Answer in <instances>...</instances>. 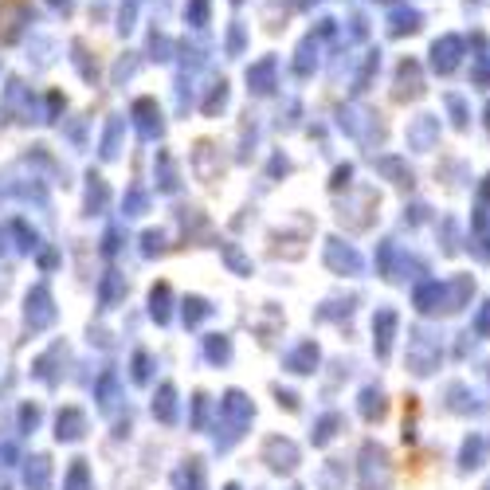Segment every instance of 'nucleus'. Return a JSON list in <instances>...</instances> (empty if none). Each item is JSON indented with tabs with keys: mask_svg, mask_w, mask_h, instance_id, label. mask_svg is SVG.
<instances>
[{
	"mask_svg": "<svg viewBox=\"0 0 490 490\" xmlns=\"http://www.w3.org/2000/svg\"><path fill=\"white\" fill-rule=\"evenodd\" d=\"M412 134H416V141H420V146H428V141H432V134H435V118H420Z\"/></svg>",
	"mask_w": 490,
	"mask_h": 490,
	"instance_id": "nucleus-4",
	"label": "nucleus"
},
{
	"mask_svg": "<svg viewBox=\"0 0 490 490\" xmlns=\"http://www.w3.org/2000/svg\"><path fill=\"white\" fill-rule=\"evenodd\" d=\"M475 83H478V86H490V56H478V63H475Z\"/></svg>",
	"mask_w": 490,
	"mask_h": 490,
	"instance_id": "nucleus-5",
	"label": "nucleus"
},
{
	"mask_svg": "<svg viewBox=\"0 0 490 490\" xmlns=\"http://www.w3.org/2000/svg\"><path fill=\"white\" fill-rule=\"evenodd\" d=\"M486 118H490V106H486Z\"/></svg>",
	"mask_w": 490,
	"mask_h": 490,
	"instance_id": "nucleus-6",
	"label": "nucleus"
},
{
	"mask_svg": "<svg viewBox=\"0 0 490 490\" xmlns=\"http://www.w3.org/2000/svg\"><path fill=\"white\" fill-rule=\"evenodd\" d=\"M396 94H400V98H416V94H420V63H416V59H405V63H400Z\"/></svg>",
	"mask_w": 490,
	"mask_h": 490,
	"instance_id": "nucleus-2",
	"label": "nucleus"
},
{
	"mask_svg": "<svg viewBox=\"0 0 490 490\" xmlns=\"http://www.w3.org/2000/svg\"><path fill=\"white\" fill-rule=\"evenodd\" d=\"M420 24H423V16L416 13V8H400V13H392L388 31L392 36H412V31H420Z\"/></svg>",
	"mask_w": 490,
	"mask_h": 490,
	"instance_id": "nucleus-3",
	"label": "nucleus"
},
{
	"mask_svg": "<svg viewBox=\"0 0 490 490\" xmlns=\"http://www.w3.org/2000/svg\"><path fill=\"white\" fill-rule=\"evenodd\" d=\"M463 59V36H440L432 43V67L440 75H451Z\"/></svg>",
	"mask_w": 490,
	"mask_h": 490,
	"instance_id": "nucleus-1",
	"label": "nucleus"
}]
</instances>
